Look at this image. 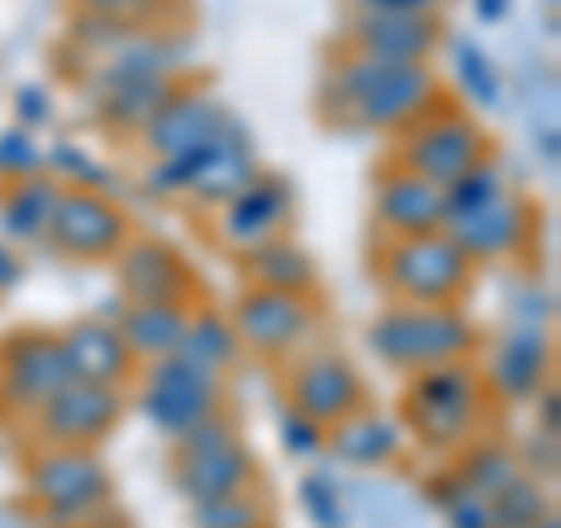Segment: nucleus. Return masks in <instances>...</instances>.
I'll return each mask as SVG.
<instances>
[{
  "instance_id": "nucleus-1",
  "label": "nucleus",
  "mask_w": 561,
  "mask_h": 528,
  "mask_svg": "<svg viewBox=\"0 0 561 528\" xmlns=\"http://www.w3.org/2000/svg\"><path fill=\"white\" fill-rule=\"evenodd\" d=\"M445 99V84L431 66H398L356 57V51H337L328 61V76L319 84V108L328 122L351 131H383L398 136L412 122L435 113Z\"/></svg>"
},
{
  "instance_id": "nucleus-2",
  "label": "nucleus",
  "mask_w": 561,
  "mask_h": 528,
  "mask_svg": "<svg viewBox=\"0 0 561 528\" xmlns=\"http://www.w3.org/2000/svg\"><path fill=\"white\" fill-rule=\"evenodd\" d=\"M183 61H187L183 38H154V33H140V28L127 33L90 76L99 127L113 136H140L150 113L179 84Z\"/></svg>"
},
{
  "instance_id": "nucleus-3",
  "label": "nucleus",
  "mask_w": 561,
  "mask_h": 528,
  "mask_svg": "<svg viewBox=\"0 0 561 528\" xmlns=\"http://www.w3.org/2000/svg\"><path fill=\"white\" fill-rule=\"evenodd\" d=\"M486 408H491V393L482 383V369L472 360H449L408 379L398 402V421L416 445H426L435 454H459L482 435Z\"/></svg>"
},
{
  "instance_id": "nucleus-4",
  "label": "nucleus",
  "mask_w": 561,
  "mask_h": 528,
  "mask_svg": "<svg viewBox=\"0 0 561 528\" xmlns=\"http://www.w3.org/2000/svg\"><path fill=\"white\" fill-rule=\"evenodd\" d=\"M375 360L398 369V375H421V369L472 360L478 351V328L459 305H389L375 313L370 332Z\"/></svg>"
},
{
  "instance_id": "nucleus-5",
  "label": "nucleus",
  "mask_w": 561,
  "mask_h": 528,
  "mask_svg": "<svg viewBox=\"0 0 561 528\" xmlns=\"http://www.w3.org/2000/svg\"><path fill=\"white\" fill-rule=\"evenodd\" d=\"M257 150L253 136L230 117L225 131L206 146L173 154V160H150L146 187L154 197H183L192 206H225L243 183L257 179Z\"/></svg>"
},
{
  "instance_id": "nucleus-6",
  "label": "nucleus",
  "mask_w": 561,
  "mask_h": 528,
  "mask_svg": "<svg viewBox=\"0 0 561 528\" xmlns=\"http://www.w3.org/2000/svg\"><path fill=\"white\" fill-rule=\"evenodd\" d=\"M379 286L393 305H459L472 290V262L445 230L416 239H383L375 253Z\"/></svg>"
},
{
  "instance_id": "nucleus-7",
  "label": "nucleus",
  "mask_w": 561,
  "mask_h": 528,
  "mask_svg": "<svg viewBox=\"0 0 561 528\" xmlns=\"http://www.w3.org/2000/svg\"><path fill=\"white\" fill-rule=\"evenodd\" d=\"M24 486L51 528H94L113 509V478L94 449H38Z\"/></svg>"
},
{
  "instance_id": "nucleus-8",
  "label": "nucleus",
  "mask_w": 561,
  "mask_h": 528,
  "mask_svg": "<svg viewBox=\"0 0 561 528\" xmlns=\"http://www.w3.org/2000/svg\"><path fill=\"white\" fill-rule=\"evenodd\" d=\"M257 482H262V463L249 439L239 435L230 412H216L173 445V486L187 496V505L234 496V491H249Z\"/></svg>"
},
{
  "instance_id": "nucleus-9",
  "label": "nucleus",
  "mask_w": 561,
  "mask_h": 528,
  "mask_svg": "<svg viewBox=\"0 0 561 528\" xmlns=\"http://www.w3.org/2000/svg\"><path fill=\"white\" fill-rule=\"evenodd\" d=\"M491 154H496V146H491L486 127L472 113L454 108V103H440L435 113H426L408 131L393 136V164L435 187H449L468 169L491 160Z\"/></svg>"
},
{
  "instance_id": "nucleus-10",
  "label": "nucleus",
  "mask_w": 561,
  "mask_h": 528,
  "mask_svg": "<svg viewBox=\"0 0 561 528\" xmlns=\"http://www.w3.org/2000/svg\"><path fill=\"white\" fill-rule=\"evenodd\" d=\"M136 412L164 439L179 445L202 421L225 412V379L202 365H192L187 356L154 360V365H146V375L136 383Z\"/></svg>"
},
{
  "instance_id": "nucleus-11",
  "label": "nucleus",
  "mask_w": 561,
  "mask_h": 528,
  "mask_svg": "<svg viewBox=\"0 0 561 528\" xmlns=\"http://www.w3.org/2000/svg\"><path fill=\"white\" fill-rule=\"evenodd\" d=\"M131 234H136L131 216L108 197V192L61 187L43 243L66 262H113L122 249H127Z\"/></svg>"
},
{
  "instance_id": "nucleus-12",
  "label": "nucleus",
  "mask_w": 561,
  "mask_h": 528,
  "mask_svg": "<svg viewBox=\"0 0 561 528\" xmlns=\"http://www.w3.org/2000/svg\"><path fill=\"white\" fill-rule=\"evenodd\" d=\"M230 323L249 356L290 360L295 351L313 337V328H319V305H313V295H280V290L243 286L234 299Z\"/></svg>"
},
{
  "instance_id": "nucleus-13",
  "label": "nucleus",
  "mask_w": 561,
  "mask_h": 528,
  "mask_svg": "<svg viewBox=\"0 0 561 528\" xmlns=\"http://www.w3.org/2000/svg\"><path fill=\"white\" fill-rule=\"evenodd\" d=\"M122 416H127V389H99V383L70 379L28 421L43 449H99Z\"/></svg>"
},
{
  "instance_id": "nucleus-14",
  "label": "nucleus",
  "mask_w": 561,
  "mask_h": 528,
  "mask_svg": "<svg viewBox=\"0 0 561 528\" xmlns=\"http://www.w3.org/2000/svg\"><path fill=\"white\" fill-rule=\"evenodd\" d=\"M61 383H70V375L57 332L20 328L0 342V412L33 416Z\"/></svg>"
},
{
  "instance_id": "nucleus-15",
  "label": "nucleus",
  "mask_w": 561,
  "mask_h": 528,
  "mask_svg": "<svg viewBox=\"0 0 561 528\" xmlns=\"http://www.w3.org/2000/svg\"><path fill=\"white\" fill-rule=\"evenodd\" d=\"M113 262H117V286L127 295V305H197L202 295L192 262L169 239L131 234L127 249Z\"/></svg>"
},
{
  "instance_id": "nucleus-16",
  "label": "nucleus",
  "mask_w": 561,
  "mask_h": 528,
  "mask_svg": "<svg viewBox=\"0 0 561 528\" xmlns=\"http://www.w3.org/2000/svg\"><path fill=\"white\" fill-rule=\"evenodd\" d=\"M286 408L328 431V426H337L342 416L365 408V379L337 351H309L286 375Z\"/></svg>"
},
{
  "instance_id": "nucleus-17",
  "label": "nucleus",
  "mask_w": 561,
  "mask_h": 528,
  "mask_svg": "<svg viewBox=\"0 0 561 528\" xmlns=\"http://www.w3.org/2000/svg\"><path fill=\"white\" fill-rule=\"evenodd\" d=\"M295 216V187L280 173L262 169L253 183H243L225 206H216V239L230 253H253L272 239H286Z\"/></svg>"
},
{
  "instance_id": "nucleus-18",
  "label": "nucleus",
  "mask_w": 561,
  "mask_h": 528,
  "mask_svg": "<svg viewBox=\"0 0 561 528\" xmlns=\"http://www.w3.org/2000/svg\"><path fill=\"white\" fill-rule=\"evenodd\" d=\"M557 379V346L542 323H515L505 328L486 356L482 383L501 402H534Z\"/></svg>"
},
{
  "instance_id": "nucleus-19",
  "label": "nucleus",
  "mask_w": 561,
  "mask_h": 528,
  "mask_svg": "<svg viewBox=\"0 0 561 528\" xmlns=\"http://www.w3.org/2000/svg\"><path fill=\"white\" fill-rule=\"evenodd\" d=\"M445 234L459 243L472 267H478V262H511L529 249L538 234V206L524 197V192H505V197L472 210V216L445 220Z\"/></svg>"
},
{
  "instance_id": "nucleus-20",
  "label": "nucleus",
  "mask_w": 561,
  "mask_h": 528,
  "mask_svg": "<svg viewBox=\"0 0 561 528\" xmlns=\"http://www.w3.org/2000/svg\"><path fill=\"white\" fill-rule=\"evenodd\" d=\"M445 43L440 14H346L342 51L398 66H431L435 47Z\"/></svg>"
},
{
  "instance_id": "nucleus-21",
  "label": "nucleus",
  "mask_w": 561,
  "mask_h": 528,
  "mask_svg": "<svg viewBox=\"0 0 561 528\" xmlns=\"http://www.w3.org/2000/svg\"><path fill=\"white\" fill-rule=\"evenodd\" d=\"M225 122H230V113H225L202 84L179 80L169 90V99L150 113V122L140 127L136 140L146 146L150 160H173V154H187V150L206 146V140H216L225 131Z\"/></svg>"
},
{
  "instance_id": "nucleus-22",
  "label": "nucleus",
  "mask_w": 561,
  "mask_h": 528,
  "mask_svg": "<svg viewBox=\"0 0 561 528\" xmlns=\"http://www.w3.org/2000/svg\"><path fill=\"white\" fill-rule=\"evenodd\" d=\"M370 220L379 239H416V234H440L449 210H445V187H435L416 173L389 164L375 179L370 192Z\"/></svg>"
},
{
  "instance_id": "nucleus-23",
  "label": "nucleus",
  "mask_w": 561,
  "mask_h": 528,
  "mask_svg": "<svg viewBox=\"0 0 561 528\" xmlns=\"http://www.w3.org/2000/svg\"><path fill=\"white\" fill-rule=\"evenodd\" d=\"M66 375L76 383H99V389H127L136 379V356L122 342V332L108 319H80L57 332Z\"/></svg>"
},
{
  "instance_id": "nucleus-24",
  "label": "nucleus",
  "mask_w": 561,
  "mask_h": 528,
  "mask_svg": "<svg viewBox=\"0 0 561 528\" xmlns=\"http://www.w3.org/2000/svg\"><path fill=\"white\" fill-rule=\"evenodd\" d=\"M402 445H408L402 421L393 412H375V408H356L337 426L323 431V449L346 468H389L402 454Z\"/></svg>"
},
{
  "instance_id": "nucleus-25",
  "label": "nucleus",
  "mask_w": 561,
  "mask_h": 528,
  "mask_svg": "<svg viewBox=\"0 0 561 528\" xmlns=\"http://www.w3.org/2000/svg\"><path fill=\"white\" fill-rule=\"evenodd\" d=\"M192 309L197 305H122L113 313V328L122 332V342H127L136 365H154V360L179 356Z\"/></svg>"
},
{
  "instance_id": "nucleus-26",
  "label": "nucleus",
  "mask_w": 561,
  "mask_h": 528,
  "mask_svg": "<svg viewBox=\"0 0 561 528\" xmlns=\"http://www.w3.org/2000/svg\"><path fill=\"white\" fill-rule=\"evenodd\" d=\"M57 197H61V183L51 173H28L20 183H5L0 187V239L14 243V249L43 243Z\"/></svg>"
},
{
  "instance_id": "nucleus-27",
  "label": "nucleus",
  "mask_w": 561,
  "mask_h": 528,
  "mask_svg": "<svg viewBox=\"0 0 561 528\" xmlns=\"http://www.w3.org/2000/svg\"><path fill=\"white\" fill-rule=\"evenodd\" d=\"M243 280H249L253 290L313 295L319 290V262L295 239H272V243H262V249L243 253Z\"/></svg>"
},
{
  "instance_id": "nucleus-28",
  "label": "nucleus",
  "mask_w": 561,
  "mask_h": 528,
  "mask_svg": "<svg viewBox=\"0 0 561 528\" xmlns=\"http://www.w3.org/2000/svg\"><path fill=\"white\" fill-rule=\"evenodd\" d=\"M449 468H454V478L463 482V491H472V496H482V501H491L501 486H511L524 472L515 445H505V439H482V435L454 454Z\"/></svg>"
},
{
  "instance_id": "nucleus-29",
  "label": "nucleus",
  "mask_w": 561,
  "mask_h": 528,
  "mask_svg": "<svg viewBox=\"0 0 561 528\" xmlns=\"http://www.w3.org/2000/svg\"><path fill=\"white\" fill-rule=\"evenodd\" d=\"M179 356H187L192 365H202V369H210V375H220V379L230 375V369L239 365V356H243L230 313L206 309V305L192 309V323H187V337L179 346Z\"/></svg>"
},
{
  "instance_id": "nucleus-30",
  "label": "nucleus",
  "mask_w": 561,
  "mask_h": 528,
  "mask_svg": "<svg viewBox=\"0 0 561 528\" xmlns=\"http://www.w3.org/2000/svg\"><path fill=\"white\" fill-rule=\"evenodd\" d=\"M486 509H491V528H534L552 515V486L519 472L511 486H501L486 501Z\"/></svg>"
},
{
  "instance_id": "nucleus-31",
  "label": "nucleus",
  "mask_w": 561,
  "mask_h": 528,
  "mask_svg": "<svg viewBox=\"0 0 561 528\" xmlns=\"http://www.w3.org/2000/svg\"><path fill=\"white\" fill-rule=\"evenodd\" d=\"M272 496L262 486L234 491V496L197 501L192 505V528H272Z\"/></svg>"
},
{
  "instance_id": "nucleus-32",
  "label": "nucleus",
  "mask_w": 561,
  "mask_h": 528,
  "mask_svg": "<svg viewBox=\"0 0 561 528\" xmlns=\"http://www.w3.org/2000/svg\"><path fill=\"white\" fill-rule=\"evenodd\" d=\"M505 192H515V183H511V173H505V164L491 154V160H482L478 169H468L463 179H454L445 187V210H449V220L472 216V210L491 206L496 197H505Z\"/></svg>"
},
{
  "instance_id": "nucleus-33",
  "label": "nucleus",
  "mask_w": 561,
  "mask_h": 528,
  "mask_svg": "<svg viewBox=\"0 0 561 528\" xmlns=\"http://www.w3.org/2000/svg\"><path fill=\"white\" fill-rule=\"evenodd\" d=\"M454 76H459V90H463V99L472 103V108H496L501 94H505L501 70L491 66V57L472 38L454 43Z\"/></svg>"
},
{
  "instance_id": "nucleus-34",
  "label": "nucleus",
  "mask_w": 561,
  "mask_h": 528,
  "mask_svg": "<svg viewBox=\"0 0 561 528\" xmlns=\"http://www.w3.org/2000/svg\"><path fill=\"white\" fill-rule=\"evenodd\" d=\"M51 179H57L61 187H84V192H113V173L103 169L94 154H84L76 140H57L51 146Z\"/></svg>"
},
{
  "instance_id": "nucleus-35",
  "label": "nucleus",
  "mask_w": 561,
  "mask_h": 528,
  "mask_svg": "<svg viewBox=\"0 0 561 528\" xmlns=\"http://www.w3.org/2000/svg\"><path fill=\"white\" fill-rule=\"evenodd\" d=\"M28 173H43L38 140H33L24 127L0 131V183H20Z\"/></svg>"
},
{
  "instance_id": "nucleus-36",
  "label": "nucleus",
  "mask_w": 561,
  "mask_h": 528,
  "mask_svg": "<svg viewBox=\"0 0 561 528\" xmlns=\"http://www.w3.org/2000/svg\"><path fill=\"white\" fill-rule=\"evenodd\" d=\"M300 501H305V515L319 524V528H346L342 491L332 486L328 478H305V482H300Z\"/></svg>"
},
{
  "instance_id": "nucleus-37",
  "label": "nucleus",
  "mask_w": 561,
  "mask_h": 528,
  "mask_svg": "<svg viewBox=\"0 0 561 528\" xmlns=\"http://www.w3.org/2000/svg\"><path fill=\"white\" fill-rule=\"evenodd\" d=\"M280 445H286V454H295V459H313V454H323V426H313V421H305L300 412H280Z\"/></svg>"
},
{
  "instance_id": "nucleus-38",
  "label": "nucleus",
  "mask_w": 561,
  "mask_h": 528,
  "mask_svg": "<svg viewBox=\"0 0 561 528\" xmlns=\"http://www.w3.org/2000/svg\"><path fill=\"white\" fill-rule=\"evenodd\" d=\"M519 454V468L529 472V478H538V482H557V435H542V431H534V439L524 449H515Z\"/></svg>"
},
{
  "instance_id": "nucleus-39",
  "label": "nucleus",
  "mask_w": 561,
  "mask_h": 528,
  "mask_svg": "<svg viewBox=\"0 0 561 528\" xmlns=\"http://www.w3.org/2000/svg\"><path fill=\"white\" fill-rule=\"evenodd\" d=\"M84 20H117V24H140L150 0H76Z\"/></svg>"
},
{
  "instance_id": "nucleus-40",
  "label": "nucleus",
  "mask_w": 561,
  "mask_h": 528,
  "mask_svg": "<svg viewBox=\"0 0 561 528\" xmlns=\"http://www.w3.org/2000/svg\"><path fill=\"white\" fill-rule=\"evenodd\" d=\"M445 524L449 528H491V509H486V501L482 496H472V491H463V496H454L445 509Z\"/></svg>"
},
{
  "instance_id": "nucleus-41",
  "label": "nucleus",
  "mask_w": 561,
  "mask_h": 528,
  "mask_svg": "<svg viewBox=\"0 0 561 528\" xmlns=\"http://www.w3.org/2000/svg\"><path fill=\"white\" fill-rule=\"evenodd\" d=\"M346 14H440V0H346Z\"/></svg>"
},
{
  "instance_id": "nucleus-42",
  "label": "nucleus",
  "mask_w": 561,
  "mask_h": 528,
  "mask_svg": "<svg viewBox=\"0 0 561 528\" xmlns=\"http://www.w3.org/2000/svg\"><path fill=\"white\" fill-rule=\"evenodd\" d=\"M14 117H20L24 127H43V122L51 117V94L43 90V84H24V90L14 94Z\"/></svg>"
},
{
  "instance_id": "nucleus-43",
  "label": "nucleus",
  "mask_w": 561,
  "mask_h": 528,
  "mask_svg": "<svg viewBox=\"0 0 561 528\" xmlns=\"http://www.w3.org/2000/svg\"><path fill=\"white\" fill-rule=\"evenodd\" d=\"M534 408H538V431L542 435H557L561 431V393H557V379L534 398Z\"/></svg>"
},
{
  "instance_id": "nucleus-44",
  "label": "nucleus",
  "mask_w": 561,
  "mask_h": 528,
  "mask_svg": "<svg viewBox=\"0 0 561 528\" xmlns=\"http://www.w3.org/2000/svg\"><path fill=\"white\" fill-rule=\"evenodd\" d=\"M24 286V257L14 243L0 239V295H10V290H20Z\"/></svg>"
},
{
  "instance_id": "nucleus-45",
  "label": "nucleus",
  "mask_w": 561,
  "mask_h": 528,
  "mask_svg": "<svg viewBox=\"0 0 561 528\" xmlns=\"http://www.w3.org/2000/svg\"><path fill=\"white\" fill-rule=\"evenodd\" d=\"M472 10H478L482 24H501V20H511L515 0H472Z\"/></svg>"
},
{
  "instance_id": "nucleus-46",
  "label": "nucleus",
  "mask_w": 561,
  "mask_h": 528,
  "mask_svg": "<svg viewBox=\"0 0 561 528\" xmlns=\"http://www.w3.org/2000/svg\"><path fill=\"white\" fill-rule=\"evenodd\" d=\"M534 528H561V519H557V509H552V515H548V519H542V524H534Z\"/></svg>"
},
{
  "instance_id": "nucleus-47",
  "label": "nucleus",
  "mask_w": 561,
  "mask_h": 528,
  "mask_svg": "<svg viewBox=\"0 0 561 528\" xmlns=\"http://www.w3.org/2000/svg\"><path fill=\"white\" fill-rule=\"evenodd\" d=\"M548 5H557V0H548Z\"/></svg>"
}]
</instances>
